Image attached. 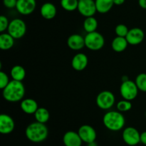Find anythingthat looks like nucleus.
<instances>
[{
    "label": "nucleus",
    "mask_w": 146,
    "mask_h": 146,
    "mask_svg": "<svg viewBox=\"0 0 146 146\" xmlns=\"http://www.w3.org/2000/svg\"><path fill=\"white\" fill-rule=\"evenodd\" d=\"M138 91L139 90L135 81H132L131 80L123 82L122 84L120 86V93L123 99L129 100V101H132L134 99L136 98Z\"/></svg>",
    "instance_id": "nucleus-7"
},
{
    "label": "nucleus",
    "mask_w": 146,
    "mask_h": 146,
    "mask_svg": "<svg viewBox=\"0 0 146 146\" xmlns=\"http://www.w3.org/2000/svg\"><path fill=\"white\" fill-rule=\"evenodd\" d=\"M34 117H35L36 122L46 124L49 120L50 113L48 110L45 107H39L34 113Z\"/></svg>",
    "instance_id": "nucleus-24"
},
{
    "label": "nucleus",
    "mask_w": 146,
    "mask_h": 146,
    "mask_svg": "<svg viewBox=\"0 0 146 146\" xmlns=\"http://www.w3.org/2000/svg\"><path fill=\"white\" fill-rule=\"evenodd\" d=\"M48 135V130L46 124L34 122L29 125L25 130V135L29 141L39 143L44 141Z\"/></svg>",
    "instance_id": "nucleus-2"
},
{
    "label": "nucleus",
    "mask_w": 146,
    "mask_h": 146,
    "mask_svg": "<svg viewBox=\"0 0 146 146\" xmlns=\"http://www.w3.org/2000/svg\"><path fill=\"white\" fill-rule=\"evenodd\" d=\"M129 29L128 27L123 24H119L115 27V32L116 36L121 37H126Z\"/></svg>",
    "instance_id": "nucleus-28"
},
{
    "label": "nucleus",
    "mask_w": 146,
    "mask_h": 146,
    "mask_svg": "<svg viewBox=\"0 0 146 146\" xmlns=\"http://www.w3.org/2000/svg\"><path fill=\"white\" fill-rule=\"evenodd\" d=\"M138 4L141 8L146 9V0H138Z\"/></svg>",
    "instance_id": "nucleus-33"
},
{
    "label": "nucleus",
    "mask_w": 146,
    "mask_h": 146,
    "mask_svg": "<svg viewBox=\"0 0 146 146\" xmlns=\"http://www.w3.org/2000/svg\"><path fill=\"white\" fill-rule=\"evenodd\" d=\"M78 133L82 140L83 143L88 144L96 141L97 133L95 129L90 125H83L78 128Z\"/></svg>",
    "instance_id": "nucleus-10"
},
{
    "label": "nucleus",
    "mask_w": 146,
    "mask_h": 146,
    "mask_svg": "<svg viewBox=\"0 0 146 146\" xmlns=\"http://www.w3.org/2000/svg\"><path fill=\"white\" fill-rule=\"evenodd\" d=\"M135 82L139 91L146 92V73H140L135 77Z\"/></svg>",
    "instance_id": "nucleus-26"
},
{
    "label": "nucleus",
    "mask_w": 146,
    "mask_h": 146,
    "mask_svg": "<svg viewBox=\"0 0 146 146\" xmlns=\"http://www.w3.org/2000/svg\"><path fill=\"white\" fill-rule=\"evenodd\" d=\"M40 14L41 17L45 19H52L56 16L57 9L53 3L46 2L43 4L41 7Z\"/></svg>",
    "instance_id": "nucleus-18"
},
{
    "label": "nucleus",
    "mask_w": 146,
    "mask_h": 146,
    "mask_svg": "<svg viewBox=\"0 0 146 146\" xmlns=\"http://www.w3.org/2000/svg\"><path fill=\"white\" fill-rule=\"evenodd\" d=\"M78 1H80V0H78Z\"/></svg>",
    "instance_id": "nucleus-36"
},
{
    "label": "nucleus",
    "mask_w": 146,
    "mask_h": 146,
    "mask_svg": "<svg viewBox=\"0 0 146 146\" xmlns=\"http://www.w3.org/2000/svg\"><path fill=\"white\" fill-rule=\"evenodd\" d=\"M125 0H113V3L116 6H121L125 3Z\"/></svg>",
    "instance_id": "nucleus-34"
},
{
    "label": "nucleus",
    "mask_w": 146,
    "mask_h": 146,
    "mask_svg": "<svg viewBox=\"0 0 146 146\" xmlns=\"http://www.w3.org/2000/svg\"><path fill=\"white\" fill-rule=\"evenodd\" d=\"M85 39V47L91 51H98L104 47L105 39L104 37L96 31L94 32L87 33L84 37Z\"/></svg>",
    "instance_id": "nucleus-4"
},
{
    "label": "nucleus",
    "mask_w": 146,
    "mask_h": 146,
    "mask_svg": "<svg viewBox=\"0 0 146 146\" xmlns=\"http://www.w3.org/2000/svg\"><path fill=\"white\" fill-rule=\"evenodd\" d=\"M96 104L100 109L108 110L112 108L115 103V97L112 92L104 90L98 93L96 99Z\"/></svg>",
    "instance_id": "nucleus-5"
},
{
    "label": "nucleus",
    "mask_w": 146,
    "mask_h": 146,
    "mask_svg": "<svg viewBox=\"0 0 146 146\" xmlns=\"http://www.w3.org/2000/svg\"><path fill=\"white\" fill-rule=\"evenodd\" d=\"M128 42L125 37H116L112 40L111 42V47L112 50L115 52H123L127 49L128 46Z\"/></svg>",
    "instance_id": "nucleus-19"
},
{
    "label": "nucleus",
    "mask_w": 146,
    "mask_h": 146,
    "mask_svg": "<svg viewBox=\"0 0 146 146\" xmlns=\"http://www.w3.org/2000/svg\"><path fill=\"white\" fill-rule=\"evenodd\" d=\"M98 20L94 17H86L83 23V27H84V31L87 33L94 32L96 31L98 28Z\"/></svg>",
    "instance_id": "nucleus-23"
},
{
    "label": "nucleus",
    "mask_w": 146,
    "mask_h": 146,
    "mask_svg": "<svg viewBox=\"0 0 146 146\" xmlns=\"http://www.w3.org/2000/svg\"><path fill=\"white\" fill-rule=\"evenodd\" d=\"M10 75L13 80L22 82L26 77V70L22 66L15 65L11 69Z\"/></svg>",
    "instance_id": "nucleus-22"
},
{
    "label": "nucleus",
    "mask_w": 146,
    "mask_h": 146,
    "mask_svg": "<svg viewBox=\"0 0 146 146\" xmlns=\"http://www.w3.org/2000/svg\"><path fill=\"white\" fill-rule=\"evenodd\" d=\"M141 143L146 145V131L141 133Z\"/></svg>",
    "instance_id": "nucleus-32"
},
{
    "label": "nucleus",
    "mask_w": 146,
    "mask_h": 146,
    "mask_svg": "<svg viewBox=\"0 0 146 146\" xmlns=\"http://www.w3.org/2000/svg\"><path fill=\"white\" fill-rule=\"evenodd\" d=\"M9 82V77L7 75V73L1 70L0 71V89L3 90V89L5 88L8 85Z\"/></svg>",
    "instance_id": "nucleus-29"
},
{
    "label": "nucleus",
    "mask_w": 146,
    "mask_h": 146,
    "mask_svg": "<svg viewBox=\"0 0 146 146\" xmlns=\"http://www.w3.org/2000/svg\"><path fill=\"white\" fill-rule=\"evenodd\" d=\"M15 127L14 119L7 114L0 115V133L3 135H8L12 133Z\"/></svg>",
    "instance_id": "nucleus-13"
},
{
    "label": "nucleus",
    "mask_w": 146,
    "mask_h": 146,
    "mask_svg": "<svg viewBox=\"0 0 146 146\" xmlns=\"http://www.w3.org/2000/svg\"><path fill=\"white\" fill-rule=\"evenodd\" d=\"M123 140L129 146H135L141 143V133L133 127H127L122 133Z\"/></svg>",
    "instance_id": "nucleus-8"
},
{
    "label": "nucleus",
    "mask_w": 146,
    "mask_h": 146,
    "mask_svg": "<svg viewBox=\"0 0 146 146\" xmlns=\"http://www.w3.org/2000/svg\"><path fill=\"white\" fill-rule=\"evenodd\" d=\"M126 40L128 44L131 45H138L143 42L145 38V33L142 29L139 27H133L129 29L126 36Z\"/></svg>",
    "instance_id": "nucleus-11"
},
{
    "label": "nucleus",
    "mask_w": 146,
    "mask_h": 146,
    "mask_svg": "<svg viewBox=\"0 0 146 146\" xmlns=\"http://www.w3.org/2000/svg\"><path fill=\"white\" fill-rule=\"evenodd\" d=\"M36 7V0H17L16 9L22 15H29L32 14Z\"/></svg>",
    "instance_id": "nucleus-12"
},
{
    "label": "nucleus",
    "mask_w": 146,
    "mask_h": 146,
    "mask_svg": "<svg viewBox=\"0 0 146 146\" xmlns=\"http://www.w3.org/2000/svg\"><path fill=\"white\" fill-rule=\"evenodd\" d=\"M67 45L72 50H80L85 47V39L78 34H73L67 39Z\"/></svg>",
    "instance_id": "nucleus-16"
},
{
    "label": "nucleus",
    "mask_w": 146,
    "mask_h": 146,
    "mask_svg": "<svg viewBox=\"0 0 146 146\" xmlns=\"http://www.w3.org/2000/svg\"><path fill=\"white\" fill-rule=\"evenodd\" d=\"M20 107L24 113L27 115H34L38 107V103L32 98L23 99L20 102Z\"/></svg>",
    "instance_id": "nucleus-17"
},
{
    "label": "nucleus",
    "mask_w": 146,
    "mask_h": 146,
    "mask_svg": "<svg viewBox=\"0 0 146 146\" xmlns=\"http://www.w3.org/2000/svg\"><path fill=\"white\" fill-rule=\"evenodd\" d=\"M9 22L8 18L4 15L0 16V32L4 33L6 30L8 29Z\"/></svg>",
    "instance_id": "nucleus-30"
},
{
    "label": "nucleus",
    "mask_w": 146,
    "mask_h": 146,
    "mask_svg": "<svg viewBox=\"0 0 146 146\" xmlns=\"http://www.w3.org/2000/svg\"></svg>",
    "instance_id": "nucleus-38"
},
{
    "label": "nucleus",
    "mask_w": 146,
    "mask_h": 146,
    "mask_svg": "<svg viewBox=\"0 0 146 146\" xmlns=\"http://www.w3.org/2000/svg\"><path fill=\"white\" fill-rule=\"evenodd\" d=\"M116 108L117 110L121 113H125V112H128L131 110L132 103H131V101L123 99L122 100H120L117 102Z\"/></svg>",
    "instance_id": "nucleus-27"
},
{
    "label": "nucleus",
    "mask_w": 146,
    "mask_h": 146,
    "mask_svg": "<svg viewBox=\"0 0 146 146\" xmlns=\"http://www.w3.org/2000/svg\"><path fill=\"white\" fill-rule=\"evenodd\" d=\"M78 0H61V6L67 11H74L78 9Z\"/></svg>",
    "instance_id": "nucleus-25"
},
{
    "label": "nucleus",
    "mask_w": 146,
    "mask_h": 146,
    "mask_svg": "<svg viewBox=\"0 0 146 146\" xmlns=\"http://www.w3.org/2000/svg\"><path fill=\"white\" fill-rule=\"evenodd\" d=\"M103 123L108 130L118 132L122 130L125 124V119L122 113L115 110L108 111L103 117Z\"/></svg>",
    "instance_id": "nucleus-3"
},
{
    "label": "nucleus",
    "mask_w": 146,
    "mask_h": 146,
    "mask_svg": "<svg viewBox=\"0 0 146 146\" xmlns=\"http://www.w3.org/2000/svg\"><path fill=\"white\" fill-rule=\"evenodd\" d=\"M7 32L15 40H19L25 35L27 32V25L24 20L16 18L10 21Z\"/></svg>",
    "instance_id": "nucleus-6"
},
{
    "label": "nucleus",
    "mask_w": 146,
    "mask_h": 146,
    "mask_svg": "<svg viewBox=\"0 0 146 146\" xmlns=\"http://www.w3.org/2000/svg\"><path fill=\"white\" fill-rule=\"evenodd\" d=\"M63 143L65 146H81L83 141L78 132L69 130L63 136Z\"/></svg>",
    "instance_id": "nucleus-15"
},
{
    "label": "nucleus",
    "mask_w": 146,
    "mask_h": 146,
    "mask_svg": "<svg viewBox=\"0 0 146 146\" xmlns=\"http://www.w3.org/2000/svg\"><path fill=\"white\" fill-rule=\"evenodd\" d=\"M78 12L84 17H94L97 12L96 3L94 0H80L78 1Z\"/></svg>",
    "instance_id": "nucleus-9"
},
{
    "label": "nucleus",
    "mask_w": 146,
    "mask_h": 146,
    "mask_svg": "<svg viewBox=\"0 0 146 146\" xmlns=\"http://www.w3.org/2000/svg\"><path fill=\"white\" fill-rule=\"evenodd\" d=\"M88 63V58L84 53L79 52L73 57L71 60V67L76 71H83L86 68Z\"/></svg>",
    "instance_id": "nucleus-14"
},
{
    "label": "nucleus",
    "mask_w": 146,
    "mask_h": 146,
    "mask_svg": "<svg viewBox=\"0 0 146 146\" xmlns=\"http://www.w3.org/2000/svg\"><path fill=\"white\" fill-rule=\"evenodd\" d=\"M15 39L8 32L0 34V49L2 50H9L14 45Z\"/></svg>",
    "instance_id": "nucleus-20"
},
{
    "label": "nucleus",
    "mask_w": 146,
    "mask_h": 146,
    "mask_svg": "<svg viewBox=\"0 0 146 146\" xmlns=\"http://www.w3.org/2000/svg\"><path fill=\"white\" fill-rule=\"evenodd\" d=\"M25 95V87L22 82L11 80L8 85L2 90V96L9 102H21Z\"/></svg>",
    "instance_id": "nucleus-1"
},
{
    "label": "nucleus",
    "mask_w": 146,
    "mask_h": 146,
    "mask_svg": "<svg viewBox=\"0 0 146 146\" xmlns=\"http://www.w3.org/2000/svg\"><path fill=\"white\" fill-rule=\"evenodd\" d=\"M3 4L8 9L16 8L17 4V0H2Z\"/></svg>",
    "instance_id": "nucleus-31"
},
{
    "label": "nucleus",
    "mask_w": 146,
    "mask_h": 146,
    "mask_svg": "<svg viewBox=\"0 0 146 146\" xmlns=\"http://www.w3.org/2000/svg\"><path fill=\"white\" fill-rule=\"evenodd\" d=\"M60 1H61V0H60Z\"/></svg>",
    "instance_id": "nucleus-37"
},
{
    "label": "nucleus",
    "mask_w": 146,
    "mask_h": 146,
    "mask_svg": "<svg viewBox=\"0 0 146 146\" xmlns=\"http://www.w3.org/2000/svg\"><path fill=\"white\" fill-rule=\"evenodd\" d=\"M87 145H88V146H98V144H97V143L96 141L92 142V143H90Z\"/></svg>",
    "instance_id": "nucleus-35"
},
{
    "label": "nucleus",
    "mask_w": 146,
    "mask_h": 146,
    "mask_svg": "<svg viewBox=\"0 0 146 146\" xmlns=\"http://www.w3.org/2000/svg\"><path fill=\"white\" fill-rule=\"evenodd\" d=\"M97 12L106 14L113 7V0H95Z\"/></svg>",
    "instance_id": "nucleus-21"
}]
</instances>
